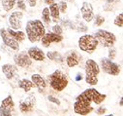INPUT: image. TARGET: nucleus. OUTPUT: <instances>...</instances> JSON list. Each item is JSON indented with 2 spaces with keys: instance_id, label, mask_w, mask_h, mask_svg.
I'll use <instances>...</instances> for the list:
<instances>
[{
  "instance_id": "f257e3e1",
  "label": "nucleus",
  "mask_w": 123,
  "mask_h": 116,
  "mask_svg": "<svg viewBox=\"0 0 123 116\" xmlns=\"http://www.w3.org/2000/svg\"><path fill=\"white\" fill-rule=\"evenodd\" d=\"M106 100V95L101 94L94 88H89L80 93L74 103V111L81 116L90 114L94 110L92 103L96 105L101 104Z\"/></svg>"
},
{
  "instance_id": "f03ea898",
  "label": "nucleus",
  "mask_w": 123,
  "mask_h": 116,
  "mask_svg": "<svg viewBox=\"0 0 123 116\" xmlns=\"http://www.w3.org/2000/svg\"><path fill=\"white\" fill-rule=\"evenodd\" d=\"M26 36L31 43L39 42L46 34V28L40 20H30L26 22L25 26Z\"/></svg>"
},
{
  "instance_id": "7ed1b4c3",
  "label": "nucleus",
  "mask_w": 123,
  "mask_h": 116,
  "mask_svg": "<svg viewBox=\"0 0 123 116\" xmlns=\"http://www.w3.org/2000/svg\"><path fill=\"white\" fill-rule=\"evenodd\" d=\"M48 81L49 86L51 87V89L56 92L64 91L69 83V80L66 74L59 69H56L51 74H49L48 76Z\"/></svg>"
},
{
  "instance_id": "20e7f679",
  "label": "nucleus",
  "mask_w": 123,
  "mask_h": 116,
  "mask_svg": "<svg viewBox=\"0 0 123 116\" xmlns=\"http://www.w3.org/2000/svg\"><path fill=\"white\" fill-rule=\"evenodd\" d=\"M85 82L88 85L95 86L98 84V76L100 74V66L93 60H87L84 65Z\"/></svg>"
},
{
  "instance_id": "39448f33",
  "label": "nucleus",
  "mask_w": 123,
  "mask_h": 116,
  "mask_svg": "<svg viewBox=\"0 0 123 116\" xmlns=\"http://www.w3.org/2000/svg\"><path fill=\"white\" fill-rule=\"evenodd\" d=\"M79 48L85 53L92 54L98 47V41L91 34H84L79 39Z\"/></svg>"
},
{
  "instance_id": "423d86ee",
  "label": "nucleus",
  "mask_w": 123,
  "mask_h": 116,
  "mask_svg": "<svg viewBox=\"0 0 123 116\" xmlns=\"http://www.w3.org/2000/svg\"><path fill=\"white\" fill-rule=\"evenodd\" d=\"M96 40L98 41V44H101L105 48H112L116 42V37L113 33L104 30V29H99L95 32L93 35Z\"/></svg>"
},
{
  "instance_id": "0eeeda50",
  "label": "nucleus",
  "mask_w": 123,
  "mask_h": 116,
  "mask_svg": "<svg viewBox=\"0 0 123 116\" xmlns=\"http://www.w3.org/2000/svg\"><path fill=\"white\" fill-rule=\"evenodd\" d=\"M101 64V67L103 69V71L109 75L111 76H117L119 75L121 69H120V65L116 63H114L113 61L109 60L108 58H103L100 61Z\"/></svg>"
},
{
  "instance_id": "6e6552de",
  "label": "nucleus",
  "mask_w": 123,
  "mask_h": 116,
  "mask_svg": "<svg viewBox=\"0 0 123 116\" xmlns=\"http://www.w3.org/2000/svg\"><path fill=\"white\" fill-rule=\"evenodd\" d=\"M15 111V102L12 96L6 97L0 104V116H13Z\"/></svg>"
},
{
  "instance_id": "1a4fd4ad",
  "label": "nucleus",
  "mask_w": 123,
  "mask_h": 116,
  "mask_svg": "<svg viewBox=\"0 0 123 116\" xmlns=\"http://www.w3.org/2000/svg\"><path fill=\"white\" fill-rule=\"evenodd\" d=\"M14 62L16 64V66H18L21 68H27L29 66H31L32 65V60L29 58V56L25 51L17 53L14 56Z\"/></svg>"
},
{
  "instance_id": "9d476101",
  "label": "nucleus",
  "mask_w": 123,
  "mask_h": 116,
  "mask_svg": "<svg viewBox=\"0 0 123 116\" xmlns=\"http://www.w3.org/2000/svg\"><path fill=\"white\" fill-rule=\"evenodd\" d=\"M36 104V100L33 95H29L28 97L24 98L19 102V110L22 113H29L32 112Z\"/></svg>"
},
{
  "instance_id": "9b49d317",
  "label": "nucleus",
  "mask_w": 123,
  "mask_h": 116,
  "mask_svg": "<svg viewBox=\"0 0 123 116\" xmlns=\"http://www.w3.org/2000/svg\"><path fill=\"white\" fill-rule=\"evenodd\" d=\"M23 13L20 11L13 12L9 17V24L13 30H19L22 26Z\"/></svg>"
},
{
  "instance_id": "f8f14e48",
  "label": "nucleus",
  "mask_w": 123,
  "mask_h": 116,
  "mask_svg": "<svg viewBox=\"0 0 123 116\" xmlns=\"http://www.w3.org/2000/svg\"><path fill=\"white\" fill-rule=\"evenodd\" d=\"M0 36H1L4 44L13 49L14 51H18L19 50V44L7 32V30L5 29V28H0Z\"/></svg>"
},
{
  "instance_id": "ddd939ff",
  "label": "nucleus",
  "mask_w": 123,
  "mask_h": 116,
  "mask_svg": "<svg viewBox=\"0 0 123 116\" xmlns=\"http://www.w3.org/2000/svg\"><path fill=\"white\" fill-rule=\"evenodd\" d=\"M64 60L66 61V65L69 67H75V66L79 65V64L80 63L81 56L79 52H77L76 50H73L66 54V57Z\"/></svg>"
},
{
  "instance_id": "4468645a",
  "label": "nucleus",
  "mask_w": 123,
  "mask_h": 116,
  "mask_svg": "<svg viewBox=\"0 0 123 116\" xmlns=\"http://www.w3.org/2000/svg\"><path fill=\"white\" fill-rule=\"evenodd\" d=\"M63 40V36L62 35H57L53 32H46V34L43 36V38L41 39V43L44 47L48 48L50 46L51 43H59Z\"/></svg>"
},
{
  "instance_id": "2eb2a0df",
  "label": "nucleus",
  "mask_w": 123,
  "mask_h": 116,
  "mask_svg": "<svg viewBox=\"0 0 123 116\" xmlns=\"http://www.w3.org/2000/svg\"><path fill=\"white\" fill-rule=\"evenodd\" d=\"M80 13H81V16H82L83 20L86 22H91L92 20L94 19L93 7H92V5L89 2L85 1V2L82 3V6L80 8Z\"/></svg>"
},
{
  "instance_id": "dca6fc26",
  "label": "nucleus",
  "mask_w": 123,
  "mask_h": 116,
  "mask_svg": "<svg viewBox=\"0 0 123 116\" xmlns=\"http://www.w3.org/2000/svg\"><path fill=\"white\" fill-rule=\"evenodd\" d=\"M27 55L31 60L36 62H44L46 60V54L39 47H30L27 51Z\"/></svg>"
},
{
  "instance_id": "f3484780",
  "label": "nucleus",
  "mask_w": 123,
  "mask_h": 116,
  "mask_svg": "<svg viewBox=\"0 0 123 116\" xmlns=\"http://www.w3.org/2000/svg\"><path fill=\"white\" fill-rule=\"evenodd\" d=\"M31 81L34 84L35 87H37V89L40 93H44L47 89V82L46 80L38 73L32 74L31 75Z\"/></svg>"
},
{
  "instance_id": "a211bd4d",
  "label": "nucleus",
  "mask_w": 123,
  "mask_h": 116,
  "mask_svg": "<svg viewBox=\"0 0 123 116\" xmlns=\"http://www.w3.org/2000/svg\"><path fill=\"white\" fill-rule=\"evenodd\" d=\"M2 72L4 73L5 77L9 80L13 79L16 74H17V71H18V67L15 65H11V64H5L2 65Z\"/></svg>"
},
{
  "instance_id": "6ab92c4d",
  "label": "nucleus",
  "mask_w": 123,
  "mask_h": 116,
  "mask_svg": "<svg viewBox=\"0 0 123 116\" xmlns=\"http://www.w3.org/2000/svg\"><path fill=\"white\" fill-rule=\"evenodd\" d=\"M18 87L24 92H29L30 90H32L35 86L31 80H29L27 78H22L18 81Z\"/></svg>"
},
{
  "instance_id": "aec40b11",
  "label": "nucleus",
  "mask_w": 123,
  "mask_h": 116,
  "mask_svg": "<svg viewBox=\"0 0 123 116\" xmlns=\"http://www.w3.org/2000/svg\"><path fill=\"white\" fill-rule=\"evenodd\" d=\"M6 30L18 43H20V42L24 41V39L26 37L24 32L20 31V30H13V29H11V28H8V29H6Z\"/></svg>"
},
{
  "instance_id": "412c9836",
  "label": "nucleus",
  "mask_w": 123,
  "mask_h": 116,
  "mask_svg": "<svg viewBox=\"0 0 123 116\" xmlns=\"http://www.w3.org/2000/svg\"><path fill=\"white\" fill-rule=\"evenodd\" d=\"M46 57H48L50 61L56 62V63H63L64 62V57L61 55L60 53L56 52V51H51V52H48Z\"/></svg>"
},
{
  "instance_id": "4be33fe9",
  "label": "nucleus",
  "mask_w": 123,
  "mask_h": 116,
  "mask_svg": "<svg viewBox=\"0 0 123 116\" xmlns=\"http://www.w3.org/2000/svg\"><path fill=\"white\" fill-rule=\"evenodd\" d=\"M49 14H50V17L52 18L53 22H57L60 19V12H59V9H58V5L56 3H54V4L49 6Z\"/></svg>"
},
{
  "instance_id": "5701e85b",
  "label": "nucleus",
  "mask_w": 123,
  "mask_h": 116,
  "mask_svg": "<svg viewBox=\"0 0 123 116\" xmlns=\"http://www.w3.org/2000/svg\"><path fill=\"white\" fill-rule=\"evenodd\" d=\"M1 4L6 12H10L16 5V0H1Z\"/></svg>"
},
{
  "instance_id": "b1692460",
  "label": "nucleus",
  "mask_w": 123,
  "mask_h": 116,
  "mask_svg": "<svg viewBox=\"0 0 123 116\" xmlns=\"http://www.w3.org/2000/svg\"><path fill=\"white\" fill-rule=\"evenodd\" d=\"M42 20L43 22L47 24V25H49L51 20H50V14H49V10L48 7L44 8L43 11H42Z\"/></svg>"
},
{
  "instance_id": "393cba45",
  "label": "nucleus",
  "mask_w": 123,
  "mask_h": 116,
  "mask_svg": "<svg viewBox=\"0 0 123 116\" xmlns=\"http://www.w3.org/2000/svg\"><path fill=\"white\" fill-rule=\"evenodd\" d=\"M113 23L118 27H122L123 26V14L122 13H120L118 16H116V18L113 21Z\"/></svg>"
},
{
  "instance_id": "a878e982",
  "label": "nucleus",
  "mask_w": 123,
  "mask_h": 116,
  "mask_svg": "<svg viewBox=\"0 0 123 116\" xmlns=\"http://www.w3.org/2000/svg\"><path fill=\"white\" fill-rule=\"evenodd\" d=\"M104 22H105V18H104V17H102L101 15H97V16L95 17L94 25H96V26H101Z\"/></svg>"
},
{
  "instance_id": "bb28decb",
  "label": "nucleus",
  "mask_w": 123,
  "mask_h": 116,
  "mask_svg": "<svg viewBox=\"0 0 123 116\" xmlns=\"http://www.w3.org/2000/svg\"><path fill=\"white\" fill-rule=\"evenodd\" d=\"M52 32L57 34V35H62L63 29H62V27H61L59 24H54L52 26Z\"/></svg>"
},
{
  "instance_id": "cd10ccee",
  "label": "nucleus",
  "mask_w": 123,
  "mask_h": 116,
  "mask_svg": "<svg viewBox=\"0 0 123 116\" xmlns=\"http://www.w3.org/2000/svg\"><path fill=\"white\" fill-rule=\"evenodd\" d=\"M16 4L18 10L21 11H26V4L24 2V0H16Z\"/></svg>"
},
{
  "instance_id": "c85d7f7f",
  "label": "nucleus",
  "mask_w": 123,
  "mask_h": 116,
  "mask_svg": "<svg viewBox=\"0 0 123 116\" xmlns=\"http://www.w3.org/2000/svg\"><path fill=\"white\" fill-rule=\"evenodd\" d=\"M57 5H58V9H59L60 13H66V11H67V2L60 1Z\"/></svg>"
},
{
  "instance_id": "c756f323",
  "label": "nucleus",
  "mask_w": 123,
  "mask_h": 116,
  "mask_svg": "<svg viewBox=\"0 0 123 116\" xmlns=\"http://www.w3.org/2000/svg\"><path fill=\"white\" fill-rule=\"evenodd\" d=\"M115 56H116V50L113 49V48H111L109 50V58H108V59L112 61V60L115 59Z\"/></svg>"
},
{
  "instance_id": "7c9ffc66",
  "label": "nucleus",
  "mask_w": 123,
  "mask_h": 116,
  "mask_svg": "<svg viewBox=\"0 0 123 116\" xmlns=\"http://www.w3.org/2000/svg\"><path fill=\"white\" fill-rule=\"evenodd\" d=\"M75 28H77V30L78 31H80V32H85V31H87V26L86 25H84L83 23H79V25L78 26H75Z\"/></svg>"
},
{
  "instance_id": "2f4dec72",
  "label": "nucleus",
  "mask_w": 123,
  "mask_h": 116,
  "mask_svg": "<svg viewBox=\"0 0 123 116\" xmlns=\"http://www.w3.org/2000/svg\"><path fill=\"white\" fill-rule=\"evenodd\" d=\"M48 100H49V102H53V103L56 104V105H60V101H59L57 98L53 97V96H49V97H48Z\"/></svg>"
},
{
  "instance_id": "473e14b6",
  "label": "nucleus",
  "mask_w": 123,
  "mask_h": 116,
  "mask_svg": "<svg viewBox=\"0 0 123 116\" xmlns=\"http://www.w3.org/2000/svg\"><path fill=\"white\" fill-rule=\"evenodd\" d=\"M107 111V108H105L104 106H99L97 109H96V113L98 115H101V114H105Z\"/></svg>"
},
{
  "instance_id": "72a5a7b5",
  "label": "nucleus",
  "mask_w": 123,
  "mask_h": 116,
  "mask_svg": "<svg viewBox=\"0 0 123 116\" xmlns=\"http://www.w3.org/2000/svg\"><path fill=\"white\" fill-rule=\"evenodd\" d=\"M26 1H27L28 5H29L30 7H35L38 0H26Z\"/></svg>"
},
{
  "instance_id": "f704fd0d",
  "label": "nucleus",
  "mask_w": 123,
  "mask_h": 116,
  "mask_svg": "<svg viewBox=\"0 0 123 116\" xmlns=\"http://www.w3.org/2000/svg\"><path fill=\"white\" fill-rule=\"evenodd\" d=\"M107 4H118L119 0H106Z\"/></svg>"
},
{
  "instance_id": "c9c22d12",
  "label": "nucleus",
  "mask_w": 123,
  "mask_h": 116,
  "mask_svg": "<svg viewBox=\"0 0 123 116\" xmlns=\"http://www.w3.org/2000/svg\"><path fill=\"white\" fill-rule=\"evenodd\" d=\"M44 2H45L47 5H49V6L55 3V1H54V0H44Z\"/></svg>"
},
{
  "instance_id": "e433bc0d",
  "label": "nucleus",
  "mask_w": 123,
  "mask_h": 116,
  "mask_svg": "<svg viewBox=\"0 0 123 116\" xmlns=\"http://www.w3.org/2000/svg\"><path fill=\"white\" fill-rule=\"evenodd\" d=\"M82 78H83L82 74H81V73H78V74H77V77H76V81H80V80H81Z\"/></svg>"
},
{
  "instance_id": "4c0bfd02",
  "label": "nucleus",
  "mask_w": 123,
  "mask_h": 116,
  "mask_svg": "<svg viewBox=\"0 0 123 116\" xmlns=\"http://www.w3.org/2000/svg\"><path fill=\"white\" fill-rule=\"evenodd\" d=\"M122 105H123V99L120 98V106H122Z\"/></svg>"
},
{
  "instance_id": "58836bf2",
  "label": "nucleus",
  "mask_w": 123,
  "mask_h": 116,
  "mask_svg": "<svg viewBox=\"0 0 123 116\" xmlns=\"http://www.w3.org/2000/svg\"><path fill=\"white\" fill-rule=\"evenodd\" d=\"M62 1H65V2H74V0H62Z\"/></svg>"
},
{
  "instance_id": "ea45409f",
  "label": "nucleus",
  "mask_w": 123,
  "mask_h": 116,
  "mask_svg": "<svg viewBox=\"0 0 123 116\" xmlns=\"http://www.w3.org/2000/svg\"><path fill=\"white\" fill-rule=\"evenodd\" d=\"M103 116H114L113 114H106V115H103Z\"/></svg>"
},
{
  "instance_id": "a19ab883",
  "label": "nucleus",
  "mask_w": 123,
  "mask_h": 116,
  "mask_svg": "<svg viewBox=\"0 0 123 116\" xmlns=\"http://www.w3.org/2000/svg\"><path fill=\"white\" fill-rule=\"evenodd\" d=\"M0 61H1V56H0Z\"/></svg>"
}]
</instances>
